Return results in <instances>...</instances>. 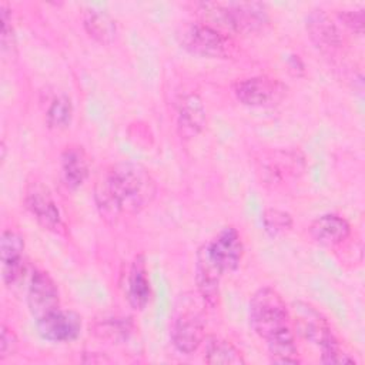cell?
<instances>
[{
  "instance_id": "1",
  "label": "cell",
  "mask_w": 365,
  "mask_h": 365,
  "mask_svg": "<svg viewBox=\"0 0 365 365\" xmlns=\"http://www.w3.org/2000/svg\"><path fill=\"white\" fill-rule=\"evenodd\" d=\"M157 194L151 173L134 161H117L106 167L94 185L97 210L108 224L123 215H135L147 208Z\"/></svg>"
},
{
  "instance_id": "2",
  "label": "cell",
  "mask_w": 365,
  "mask_h": 365,
  "mask_svg": "<svg viewBox=\"0 0 365 365\" xmlns=\"http://www.w3.org/2000/svg\"><path fill=\"white\" fill-rule=\"evenodd\" d=\"M200 14L217 29L237 34H251L269 23L268 9L257 1H205L195 4Z\"/></svg>"
},
{
  "instance_id": "3",
  "label": "cell",
  "mask_w": 365,
  "mask_h": 365,
  "mask_svg": "<svg viewBox=\"0 0 365 365\" xmlns=\"http://www.w3.org/2000/svg\"><path fill=\"white\" fill-rule=\"evenodd\" d=\"M248 318L252 331L265 341L291 329L289 308L272 287H262L251 297Z\"/></svg>"
},
{
  "instance_id": "4",
  "label": "cell",
  "mask_w": 365,
  "mask_h": 365,
  "mask_svg": "<svg viewBox=\"0 0 365 365\" xmlns=\"http://www.w3.org/2000/svg\"><path fill=\"white\" fill-rule=\"evenodd\" d=\"M182 48L208 58H228L235 53L234 40L207 21H190L178 31Z\"/></svg>"
},
{
  "instance_id": "5",
  "label": "cell",
  "mask_w": 365,
  "mask_h": 365,
  "mask_svg": "<svg viewBox=\"0 0 365 365\" xmlns=\"http://www.w3.org/2000/svg\"><path fill=\"white\" fill-rule=\"evenodd\" d=\"M23 202L27 211L36 218V221L48 231L60 232L63 228V218L60 208L50 191V188L38 181H29L24 187Z\"/></svg>"
},
{
  "instance_id": "6",
  "label": "cell",
  "mask_w": 365,
  "mask_h": 365,
  "mask_svg": "<svg viewBox=\"0 0 365 365\" xmlns=\"http://www.w3.org/2000/svg\"><path fill=\"white\" fill-rule=\"evenodd\" d=\"M291 322L298 334L321 349L336 341L328 319L308 302H294L289 308Z\"/></svg>"
},
{
  "instance_id": "7",
  "label": "cell",
  "mask_w": 365,
  "mask_h": 365,
  "mask_svg": "<svg viewBox=\"0 0 365 365\" xmlns=\"http://www.w3.org/2000/svg\"><path fill=\"white\" fill-rule=\"evenodd\" d=\"M304 157L295 150H275L261 160L258 173L269 185H282L304 173Z\"/></svg>"
},
{
  "instance_id": "8",
  "label": "cell",
  "mask_w": 365,
  "mask_h": 365,
  "mask_svg": "<svg viewBox=\"0 0 365 365\" xmlns=\"http://www.w3.org/2000/svg\"><path fill=\"white\" fill-rule=\"evenodd\" d=\"M287 87L278 78L255 76L238 81L234 94L240 103L248 107H267L277 104L285 96Z\"/></svg>"
},
{
  "instance_id": "9",
  "label": "cell",
  "mask_w": 365,
  "mask_h": 365,
  "mask_svg": "<svg viewBox=\"0 0 365 365\" xmlns=\"http://www.w3.org/2000/svg\"><path fill=\"white\" fill-rule=\"evenodd\" d=\"M27 307L36 321L60 308L58 288L48 272L33 271L27 289Z\"/></svg>"
},
{
  "instance_id": "10",
  "label": "cell",
  "mask_w": 365,
  "mask_h": 365,
  "mask_svg": "<svg viewBox=\"0 0 365 365\" xmlns=\"http://www.w3.org/2000/svg\"><path fill=\"white\" fill-rule=\"evenodd\" d=\"M36 324L41 338L50 342H71L83 328L81 317L76 311L61 308L37 319Z\"/></svg>"
},
{
  "instance_id": "11",
  "label": "cell",
  "mask_w": 365,
  "mask_h": 365,
  "mask_svg": "<svg viewBox=\"0 0 365 365\" xmlns=\"http://www.w3.org/2000/svg\"><path fill=\"white\" fill-rule=\"evenodd\" d=\"M214 262L224 271H235L244 255V244L234 227H224L210 242L205 244Z\"/></svg>"
},
{
  "instance_id": "12",
  "label": "cell",
  "mask_w": 365,
  "mask_h": 365,
  "mask_svg": "<svg viewBox=\"0 0 365 365\" xmlns=\"http://www.w3.org/2000/svg\"><path fill=\"white\" fill-rule=\"evenodd\" d=\"M224 271L211 258L207 245L202 244L195 255V284L202 301L214 308L220 301V282Z\"/></svg>"
},
{
  "instance_id": "13",
  "label": "cell",
  "mask_w": 365,
  "mask_h": 365,
  "mask_svg": "<svg viewBox=\"0 0 365 365\" xmlns=\"http://www.w3.org/2000/svg\"><path fill=\"white\" fill-rule=\"evenodd\" d=\"M24 240L13 231L4 230L0 240V259H1V278L6 285L16 284L26 271L23 258Z\"/></svg>"
},
{
  "instance_id": "14",
  "label": "cell",
  "mask_w": 365,
  "mask_h": 365,
  "mask_svg": "<svg viewBox=\"0 0 365 365\" xmlns=\"http://www.w3.org/2000/svg\"><path fill=\"white\" fill-rule=\"evenodd\" d=\"M205 339V327L195 312L180 314L171 328V341L177 351L182 354L195 352Z\"/></svg>"
},
{
  "instance_id": "15",
  "label": "cell",
  "mask_w": 365,
  "mask_h": 365,
  "mask_svg": "<svg viewBox=\"0 0 365 365\" xmlns=\"http://www.w3.org/2000/svg\"><path fill=\"white\" fill-rule=\"evenodd\" d=\"M308 231L317 244L335 248L351 237L352 228L344 217L338 214H324L311 222Z\"/></svg>"
},
{
  "instance_id": "16",
  "label": "cell",
  "mask_w": 365,
  "mask_h": 365,
  "mask_svg": "<svg viewBox=\"0 0 365 365\" xmlns=\"http://www.w3.org/2000/svg\"><path fill=\"white\" fill-rule=\"evenodd\" d=\"M307 31L311 40L322 51H335L342 43V34L334 20L321 9L312 10L307 17Z\"/></svg>"
},
{
  "instance_id": "17",
  "label": "cell",
  "mask_w": 365,
  "mask_h": 365,
  "mask_svg": "<svg viewBox=\"0 0 365 365\" xmlns=\"http://www.w3.org/2000/svg\"><path fill=\"white\" fill-rule=\"evenodd\" d=\"M125 297L134 309L143 311L151 298V285L148 278L147 262L143 254L133 259L125 284Z\"/></svg>"
},
{
  "instance_id": "18",
  "label": "cell",
  "mask_w": 365,
  "mask_h": 365,
  "mask_svg": "<svg viewBox=\"0 0 365 365\" xmlns=\"http://www.w3.org/2000/svg\"><path fill=\"white\" fill-rule=\"evenodd\" d=\"M207 123V114L202 100L197 94L182 97L178 104L177 128L181 138H192L200 134Z\"/></svg>"
},
{
  "instance_id": "19",
  "label": "cell",
  "mask_w": 365,
  "mask_h": 365,
  "mask_svg": "<svg viewBox=\"0 0 365 365\" xmlns=\"http://www.w3.org/2000/svg\"><path fill=\"white\" fill-rule=\"evenodd\" d=\"M61 175L68 188L81 187L90 175L88 157L81 145H67L60 155Z\"/></svg>"
},
{
  "instance_id": "20",
  "label": "cell",
  "mask_w": 365,
  "mask_h": 365,
  "mask_svg": "<svg viewBox=\"0 0 365 365\" xmlns=\"http://www.w3.org/2000/svg\"><path fill=\"white\" fill-rule=\"evenodd\" d=\"M83 27L87 34L100 44H111L117 37V24L110 13L97 9L87 7L81 14Z\"/></svg>"
},
{
  "instance_id": "21",
  "label": "cell",
  "mask_w": 365,
  "mask_h": 365,
  "mask_svg": "<svg viewBox=\"0 0 365 365\" xmlns=\"http://www.w3.org/2000/svg\"><path fill=\"white\" fill-rule=\"evenodd\" d=\"M204 361L211 365H242V352L230 341L220 336H210L205 341Z\"/></svg>"
},
{
  "instance_id": "22",
  "label": "cell",
  "mask_w": 365,
  "mask_h": 365,
  "mask_svg": "<svg viewBox=\"0 0 365 365\" xmlns=\"http://www.w3.org/2000/svg\"><path fill=\"white\" fill-rule=\"evenodd\" d=\"M269 361L274 364H292L297 365L301 362L299 351L297 348L292 329L277 334L275 336L267 341Z\"/></svg>"
},
{
  "instance_id": "23",
  "label": "cell",
  "mask_w": 365,
  "mask_h": 365,
  "mask_svg": "<svg viewBox=\"0 0 365 365\" xmlns=\"http://www.w3.org/2000/svg\"><path fill=\"white\" fill-rule=\"evenodd\" d=\"M73 118V104L68 96L64 93L56 94L50 98L46 108V123L50 128H66Z\"/></svg>"
},
{
  "instance_id": "24",
  "label": "cell",
  "mask_w": 365,
  "mask_h": 365,
  "mask_svg": "<svg viewBox=\"0 0 365 365\" xmlns=\"http://www.w3.org/2000/svg\"><path fill=\"white\" fill-rule=\"evenodd\" d=\"M261 221H262L264 230L271 237L285 234L294 225L292 215L289 212H287L284 210H278V208H265L261 214Z\"/></svg>"
},
{
  "instance_id": "25",
  "label": "cell",
  "mask_w": 365,
  "mask_h": 365,
  "mask_svg": "<svg viewBox=\"0 0 365 365\" xmlns=\"http://www.w3.org/2000/svg\"><path fill=\"white\" fill-rule=\"evenodd\" d=\"M131 331L130 322L124 321V319H110L101 324H97L96 327V332L101 336V338H110V339H124L128 336Z\"/></svg>"
},
{
  "instance_id": "26",
  "label": "cell",
  "mask_w": 365,
  "mask_h": 365,
  "mask_svg": "<svg viewBox=\"0 0 365 365\" xmlns=\"http://www.w3.org/2000/svg\"><path fill=\"white\" fill-rule=\"evenodd\" d=\"M0 17H1V50L3 53H13L16 47L14 41V30L11 26V13L6 3H1L0 6Z\"/></svg>"
},
{
  "instance_id": "27",
  "label": "cell",
  "mask_w": 365,
  "mask_h": 365,
  "mask_svg": "<svg viewBox=\"0 0 365 365\" xmlns=\"http://www.w3.org/2000/svg\"><path fill=\"white\" fill-rule=\"evenodd\" d=\"M321 361L325 364H355V358L341 346L339 341L336 339L331 345L322 348Z\"/></svg>"
},
{
  "instance_id": "28",
  "label": "cell",
  "mask_w": 365,
  "mask_h": 365,
  "mask_svg": "<svg viewBox=\"0 0 365 365\" xmlns=\"http://www.w3.org/2000/svg\"><path fill=\"white\" fill-rule=\"evenodd\" d=\"M1 334H0V359L4 361L9 356H13L19 349V338L16 332L7 327L6 324H1Z\"/></svg>"
},
{
  "instance_id": "29",
  "label": "cell",
  "mask_w": 365,
  "mask_h": 365,
  "mask_svg": "<svg viewBox=\"0 0 365 365\" xmlns=\"http://www.w3.org/2000/svg\"><path fill=\"white\" fill-rule=\"evenodd\" d=\"M338 19L344 23V26H346L349 30L362 34L364 31V10L358 9V10H341L336 11Z\"/></svg>"
},
{
  "instance_id": "30",
  "label": "cell",
  "mask_w": 365,
  "mask_h": 365,
  "mask_svg": "<svg viewBox=\"0 0 365 365\" xmlns=\"http://www.w3.org/2000/svg\"><path fill=\"white\" fill-rule=\"evenodd\" d=\"M288 63H289V67H292V70H295V73L298 70L304 71V64H302V61H301V58L298 56H291Z\"/></svg>"
}]
</instances>
